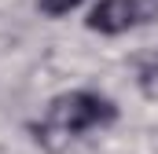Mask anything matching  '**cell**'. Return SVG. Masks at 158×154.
Returning a JSON list of instances; mask_svg holds the SVG:
<instances>
[{"mask_svg":"<svg viewBox=\"0 0 158 154\" xmlns=\"http://www.w3.org/2000/svg\"><path fill=\"white\" fill-rule=\"evenodd\" d=\"M107 121H114V103L107 95H99V92H70V95L52 103L48 132L81 136V132H92V128H99Z\"/></svg>","mask_w":158,"mask_h":154,"instance_id":"obj_1","label":"cell"},{"mask_svg":"<svg viewBox=\"0 0 158 154\" xmlns=\"http://www.w3.org/2000/svg\"><path fill=\"white\" fill-rule=\"evenodd\" d=\"M136 22H140V0H99L88 11V30L107 33V37L129 33Z\"/></svg>","mask_w":158,"mask_h":154,"instance_id":"obj_2","label":"cell"},{"mask_svg":"<svg viewBox=\"0 0 158 154\" xmlns=\"http://www.w3.org/2000/svg\"><path fill=\"white\" fill-rule=\"evenodd\" d=\"M81 0H37V7L44 15H66V11H74Z\"/></svg>","mask_w":158,"mask_h":154,"instance_id":"obj_3","label":"cell"},{"mask_svg":"<svg viewBox=\"0 0 158 154\" xmlns=\"http://www.w3.org/2000/svg\"><path fill=\"white\" fill-rule=\"evenodd\" d=\"M143 77H151V81H158V55L147 63V70H143Z\"/></svg>","mask_w":158,"mask_h":154,"instance_id":"obj_4","label":"cell"}]
</instances>
